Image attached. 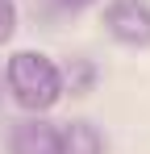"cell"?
<instances>
[{
	"instance_id": "1",
	"label": "cell",
	"mask_w": 150,
	"mask_h": 154,
	"mask_svg": "<svg viewBox=\"0 0 150 154\" xmlns=\"http://www.w3.org/2000/svg\"><path fill=\"white\" fill-rule=\"evenodd\" d=\"M4 79H8L13 100L21 104V108H29V112H46L63 96V71L38 50H17L8 58Z\"/></svg>"
},
{
	"instance_id": "2",
	"label": "cell",
	"mask_w": 150,
	"mask_h": 154,
	"mask_svg": "<svg viewBox=\"0 0 150 154\" xmlns=\"http://www.w3.org/2000/svg\"><path fill=\"white\" fill-rule=\"evenodd\" d=\"M104 29L121 46H150V8L142 0H113L104 8Z\"/></svg>"
},
{
	"instance_id": "3",
	"label": "cell",
	"mask_w": 150,
	"mask_h": 154,
	"mask_svg": "<svg viewBox=\"0 0 150 154\" xmlns=\"http://www.w3.org/2000/svg\"><path fill=\"white\" fill-rule=\"evenodd\" d=\"M8 154H63V137H58V129L50 125V121L29 117V121H17L13 125Z\"/></svg>"
},
{
	"instance_id": "4",
	"label": "cell",
	"mask_w": 150,
	"mask_h": 154,
	"mask_svg": "<svg viewBox=\"0 0 150 154\" xmlns=\"http://www.w3.org/2000/svg\"><path fill=\"white\" fill-rule=\"evenodd\" d=\"M63 137V154H104V137L92 121H71L67 129H58Z\"/></svg>"
},
{
	"instance_id": "5",
	"label": "cell",
	"mask_w": 150,
	"mask_h": 154,
	"mask_svg": "<svg viewBox=\"0 0 150 154\" xmlns=\"http://www.w3.org/2000/svg\"><path fill=\"white\" fill-rule=\"evenodd\" d=\"M67 88H71V96H83V92H92V83H96V67L88 63V58H75L71 67H67V79H63Z\"/></svg>"
},
{
	"instance_id": "6",
	"label": "cell",
	"mask_w": 150,
	"mask_h": 154,
	"mask_svg": "<svg viewBox=\"0 0 150 154\" xmlns=\"http://www.w3.org/2000/svg\"><path fill=\"white\" fill-rule=\"evenodd\" d=\"M13 29H17V4L13 0H0V46L13 38Z\"/></svg>"
},
{
	"instance_id": "7",
	"label": "cell",
	"mask_w": 150,
	"mask_h": 154,
	"mask_svg": "<svg viewBox=\"0 0 150 154\" xmlns=\"http://www.w3.org/2000/svg\"><path fill=\"white\" fill-rule=\"evenodd\" d=\"M92 0H50V8L54 13H79V8H88Z\"/></svg>"
}]
</instances>
